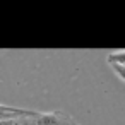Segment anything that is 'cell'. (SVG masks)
<instances>
[{
  "mask_svg": "<svg viewBox=\"0 0 125 125\" xmlns=\"http://www.w3.org/2000/svg\"><path fill=\"white\" fill-rule=\"evenodd\" d=\"M34 125H74V123L70 116L60 111H53V113H40L34 118Z\"/></svg>",
  "mask_w": 125,
  "mask_h": 125,
  "instance_id": "obj_1",
  "label": "cell"
},
{
  "mask_svg": "<svg viewBox=\"0 0 125 125\" xmlns=\"http://www.w3.org/2000/svg\"><path fill=\"white\" fill-rule=\"evenodd\" d=\"M106 62H108L110 65H115V63L125 65V52H115V53H110L108 58H106Z\"/></svg>",
  "mask_w": 125,
  "mask_h": 125,
  "instance_id": "obj_2",
  "label": "cell"
},
{
  "mask_svg": "<svg viewBox=\"0 0 125 125\" xmlns=\"http://www.w3.org/2000/svg\"><path fill=\"white\" fill-rule=\"evenodd\" d=\"M111 69H113V72L125 82V65H118V63H115V65H111Z\"/></svg>",
  "mask_w": 125,
  "mask_h": 125,
  "instance_id": "obj_3",
  "label": "cell"
},
{
  "mask_svg": "<svg viewBox=\"0 0 125 125\" xmlns=\"http://www.w3.org/2000/svg\"><path fill=\"white\" fill-rule=\"evenodd\" d=\"M0 125H24V123H22V118H12V120L0 122Z\"/></svg>",
  "mask_w": 125,
  "mask_h": 125,
  "instance_id": "obj_4",
  "label": "cell"
},
{
  "mask_svg": "<svg viewBox=\"0 0 125 125\" xmlns=\"http://www.w3.org/2000/svg\"><path fill=\"white\" fill-rule=\"evenodd\" d=\"M74 125H77V123H74Z\"/></svg>",
  "mask_w": 125,
  "mask_h": 125,
  "instance_id": "obj_5",
  "label": "cell"
}]
</instances>
